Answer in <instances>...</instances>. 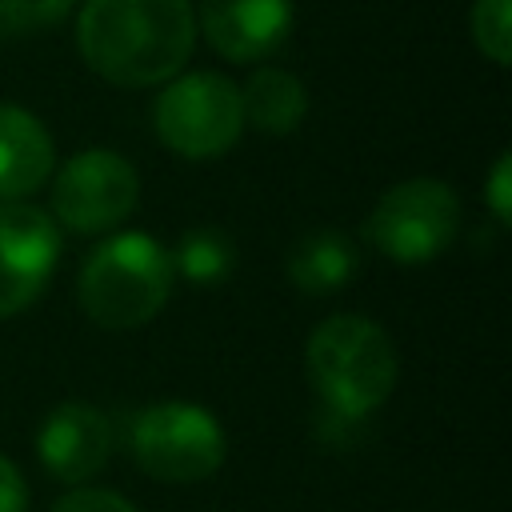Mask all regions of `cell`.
I'll return each instance as SVG.
<instances>
[{"label": "cell", "instance_id": "9", "mask_svg": "<svg viewBox=\"0 0 512 512\" xmlns=\"http://www.w3.org/2000/svg\"><path fill=\"white\" fill-rule=\"evenodd\" d=\"M296 0H200V32L232 64H252L284 48Z\"/></svg>", "mask_w": 512, "mask_h": 512}, {"label": "cell", "instance_id": "15", "mask_svg": "<svg viewBox=\"0 0 512 512\" xmlns=\"http://www.w3.org/2000/svg\"><path fill=\"white\" fill-rule=\"evenodd\" d=\"M468 24L480 56L504 68L512 60V0H476Z\"/></svg>", "mask_w": 512, "mask_h": 512}, {"label": "cell", "instance_id": "13", "mask_svg": "<svg viewBox=\"0 0 512 512\" xmlns=\"http://www.w3.org/2000/svg\"><path fill=\"white\" fill-rule=\"evenodd\" d=\"M244 124H252L264 136H288L308 116V92L300 76L284 68H256L240 88Z\"/></svg>", "mask_w": 512, "mask_h": 512}, {"label": "cell", "instance_id": "10", "mask_svg": "<svg viewBox=\"0 0 512 512\" xmlns=\"http://www.w3.org/2000/svg\"><path fill=\"white\" fill-rule=\"evenodd\" d=\"M36 456L48 476L64 484H84L112 456V424L100 408L84 400H64L36 428Z\"/></svg>", "mask_w": 512, "mask_h": 512}, {"label": "cell", "instance_id": "1", "mask_svg": "<svg viewBox=\"0 0 512 512\" xmlns=\"http://www.w3.org/2000/svg\"><path fill=\"white\" fill-rule=\"evenodd\" d=\"M196 44L188 0H88L76 16L84 64L116 88H148L184 72Z\"/></svg>", "mask_w": 512, "mask_h": 512}, {"label": "cell", "instance_id": "18", "mask_svg": "<svg viewBox=\"0 0 512 512\" xmlns=\"http://www.w3.org/2000/svg\"><path fill=\"white\" fill-rule=\"evenodd\" d=\"M484 196H488V208H492L496 224H508L512 220V156L508 152L496 156V164L488 172V192Z\"/></svg>", "mask_w": 512, "mask_h": 512}, {"label": "cell", "instance_id": "4", "mask_svg": "<svg viewBox=\"0 0 512 512\" xmlns=\"http://www.w3.org/2000/svg\"><path fill=\"white\" fill-rule=\"evenodd\" d=\"M132 460L164 484H196L208 480L228 452L220 420L192 400H160L132 412L124 428Z\"/></svg>", "mask_w": 512, "mask_h": 512}, {"label": "cell", "instance_id": "7", "mask_svg": "<svg viewBox=\"0 0 512 512\" xmlns=\"http://www.w3.org/2000/svg\"><path fill=\"white\" fill-rule=\"evenodd\" d=\"M136 200V168L112 148H84L56 172L48 216L68 232H108L132 216Z\"/></svg>", "mask_w": 512, "mask_h": 512}, {"label": "cell", "instance_id": "19", "mask_svg": "<svg viewBox=\"0 0 512 512\" xmlns=\"http://www.w3.org/2000/svg\"><path fill=\"white\" fill-rule=\"evenodd\" d=\"M0 512H28V484L8 456H0Z\"/></svg>", "mask_w": 512, "mask_h": 512}, {"label": "cell", "instance_id": "11", "mask_svg": "<svg viewBox=\"0 0 512 512\" xmlns=\"http://www.w3.org/2000/svg\"><path fill=\"white\" fill-rule=\"evenodd\" d=\"M56 164V144L40 116L0 100V200H24L36 192Z\"/></svg>", "mask_w": 512, "mask_h": 512}, {"label": "cell", "instance_id": "12", "mask_svg": "<svg viewBox=\"0 0 512 512\" xmlns=\"http://www.w3.org/2000/svg\"><path fill=\"white\" fill-rule=\"evenodd\" d=\"M360 268V252L356 244L340 232V228H316L308 236H300L288 248L284 272L288 280L304 292V296H332L340 292Z\"/></svg>", "mask_w": 512, "mask_h": 512}, {"label": "cell", "instance_id": "8", "mask_svg": "<svg viewBox=\"0 0 512 512\" xmlns=\"http://www.w3.org/2000/svg\"><path fill=\"white\" fill-rule=\"evenodd\" d=\"M60 260V224L24 200H0V320L24 312Z\"/></svg>", "mask_w": 512, "mask_h": 512}, {"label": "cell", "instance_id": "3", "mask_svg": "<svg viewBox=\"0 0 512 512\" xmlns=\"http://www.w3.org/2000/svg\"><path fill=\"white\" fill-rule=\"evenodd\" d=\"M172 252L148 232H116L100 240L76 280L80 308L88 320L112 332L148 324L172 296Z\"/></svg>", "mask_w": 512, "mask_h": 512}, {"label": "cell", "instance_id": "5", "mask_svg": "<svg viewBox=\"0 0 512 512\" xmlns=\"http://www.w3.org/2000/svg\"><path fill=\"white\" fill-rule=\"evenodd\" d=\"M152 124L176 156L212 160L244 132L240 88L220 72H176L152 104Z\"/></svg>", "mask_w": 512, "mask_h": 512}, {"label": "cell", "instance_id": "16", "mask_svg": "<svg viewBox=\"0 0 512 512\" xmlns=\"http://www.w3.org/2000/svg\"><path fill=\"white\" fill-rule=\"evenodd\" d=\"M76 0H0V28L8 32H40L60 24Z\"/></svg>", "mask_w": 512, "mask_h": 512}, {"label": "cell", "instance_id": "6", "mask_svg": "<svg viewBox=\"0 0 512 512\" xmlns=\"http://www.w3.org/2000/svg\"><path fill=\"white\" fill-rule=\"evenodd\" d=\"M460 228V196L452 184L432 176H412L392 184L368 212L364 236L392 264L416 268L436 260Z\"/></svg>", "mask_w": 512, "mask_h": 512}, {"label": "cell", "instance_id": "2", "mask_svg": "<svg viewBox=\"0 0 512 512\" xmlns=\"http://www.w3.org/2000/svg\"><path fill=\"white\" fill-rule=\"evenodd\" d=\"M304 364L320 396V420L340 428L364 424L396 388L392 336L360 312L320 320L308 336Z\"/></svg>", "mask_w": 512, "mask_h": 512}, {"label": "cell", "instance_id": "17", "mask_svg": "<svg viewBox=\"0 0 512 512\" xmlns=\"http://www.w3.org/2000/svg\"><path fill=\"white\" fill-rule=\"evenodd\" d=\"M52 512H136V504L108 488H72L52 504Z\"/></svg>", "mask_w": 512, "mask_h": 512}, {"label": "cell", "instance_id": "14", "mask_svg": "<svg viewBox=\"0 0 512 512\" xmlns=\"http://www.w3.org/2000/svg\"><path fill=\"white\" fill-rule=\"evenodd\" d=\"M172 268L176 276H184L188 284H200V288H212L220 280L232 276L236 268V244L228 232L212 228V224H200V228H188L172 252Z\"/></svg>", "mask_w": 512, "mask_h": 512}]
</instances>
